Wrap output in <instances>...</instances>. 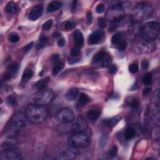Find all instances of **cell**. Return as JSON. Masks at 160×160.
<instances>
[{
	"mask_svg": "<svg viewBox=\"0 0 160 160\" xmlns=\"http://www.w3.org/2000/svg\"><path fill=\"white\" fill-rule=\"evenodd\" d=\"M153 12V7L148 3H140L134 9V16L140 19L146 18L151 15Z\"/></svg>",
	"mask_w": 160,
	"mask_h": 160,
	"instance_id": "6",
	"label": "cell"
},
{
	"mask_svg": "<svg viewBox=\"0 0 160 160\" xmlns=\"http://www.w3.org/2000/svg\"><path fill=\"white\" fill-rule=\"evenodd\" d=\"M118 147L116 146V145H114L111 148V149L109 150L108 151V156L110 158H114L116 156V154L118 153Z\"/></svg>",
	"mask_w": 160,
	"mask_h": 160,
	"instance_id": "32",
	"label": "cell"
},
{
	"mask_svg": "<svg viewBox=\"0 0 160 160\" xmlns=\"http://www.w3.org/2000/svg\"><path fill=\"white\" fill-rule=\"evenodd\" d=\"M62 3L58 1H53L50 2L47 6V11L48 13H53L58 11L62 6Z\"/></svg>",
	"mask_w": 160,
	"mask_h": 160,
	"instance_id": "16",
	"label": "cell"
},
{
	"mask_svg": "<svg viewBox=\"0 0 160 160\" xmlns=\"http://www.w3.org/2000/svg\"><path fill=\"white\" fill-rule=\"evenodd\" d=\"M27 120L32 123H40L45 121L48 114V110L45 106L31 104L28 105L25 111Z\"/></svg>",
	"mask_w": 160,
	"mask_h": 160,
	"instance_id": "1",
	"label": "cell"
},
{
	"mask_svg": "<svg viewBox=\"0 0 160 160\" xmlns=\"http://www.w3.org/2000/svg\"><path fill=\"white\" fill-rule=\"evenodd\" d=\"M59 55H54L52 56V61H55V62H57L58 60H59Z\"/></svg>",
	"mask_w": 160,
	"mask_h": 160,
	"instance_id": "47",
	"label": "cell"
},
{
	"mask_svg": "<svg viewBox=\"0 0 160 160\" xmlns=\"http://www.w3.org/2000/svg\"><path fill=\"white\" fill-rule=\"evenodd\" d=\"M88 128V124L83 118H78L72 124L71 132L73 134L85 133Z\"/></svg>",
	"mask_w": 160,
	"mask_h": 160,
	"instance_id": "9",
	"label": "cell"
},
{
	"mask_svg": "<svg viewBox=\"0 0 160 160\" xmlns=\"http://www.w3.org/2000/svg\"><path fill=\"white\" fill-rule=\"evenodd\" d=\"M152 74L150 73H148L146 75H144L143 79V83L146 85H151L152 82Z\"/></svg>",
	"mask_w": 160,
	"mask_h": 160,
	"instance_id": "30",
	"label": "cell"
},
{
	"mask_svg": "<svg viewBox=\"0 0 160 160\" xmlns=\"http://www.w3.org/2000/svg\"><path fill=\"white\" fill-rule=\"evenodd\" d=\"M80 49L81 48L77 47V46L74 47L71 51V55L72 56H77L78 55H79L80 53V51H81Z\"/></svg>",
	"mask_w": 160,
	"mask_h": 160,
	"instance_id": "36",
	"label": "cell"
},
{
	"mask_svg": "<svg viewBox=\"0 0 160 160\" xmlns=\"http://www.w3.org/2000/svg\"><path fill=\"white\" fill-rule=\"evenodd\" d=\"M17 143L16 140L13 139L12 137H9L8 139L5 140L2 144H1V151H3V150H6V149H13V148H17Z\"/></svg>",
	"mask_w": 160,
	"mask_h": 160,
	"instance_id": "14",
	"label": "cell"
},
{
	"mask_svg": "<svg viewBox=\"0 0 160 160\" xmlns=\"http://www.w3.org/2000/svg\"><path fill=\"white\" fill-rule=\"evenodd\" d=\"M33 75V71L31 70H26L23 72L21 78V81L23 83H26L28 80H30Z\"/></svg>",
	"mask_w": 160,
	"mask_h": 160,
	"instance_id": "22",
	"label": "cell"
},
{
	"mask_svg": "<svg viewBox=\"0 0 160 160\" xmlns=\"http://www.w3.org/2000/svg\"><path fill=\"white\" fill-rule=\"evenodd\" d=\"M6 101L7 103L9 105V106H14V104H15V98H14V96H9L7 99H6Z\"/></svg>",
	"mask_w": 160,
	"mask_h": 160,
	"instance_id": "37",
	"label": "cell"
},
{
	"mask_svg": "<svg viewBox=\"0 0 160 160\" xmlns=\"http://www.w3.org/2000/svg\"><path fill=\"white\" fill-rule=\"evenodd\" d=\"M105 55L106 53L103 51H100L98 53H96L93 57V60H92L93 62L94 63H97L103 60V58Z\"/></svg>",
	"mask_w": 160,
	"mask_h": 160,
	"instance_id": "25",
	"label": "cell"
},
{
	"mask_svg": "<svg viewBox=\"0 0 160 160\" xmlns=\"http://www.w3.org/2000/svg\"><path fill=\"white\" fill-rule=\"evenodd\" d=\"M98 25L100 26V27L101 28H105L106 27V25H107V24H106V19L103 18H99L98 19Z\"/></svg>",
	"mask_w": 160,
	"mask_h": 160,
	"instance_id": "39",
	"label": "cell"
},
{
	"mask_svg": "<svg viewBox=\"0 0 160 160\" xmlns=\"http://www.w3.org/2000/svg\"><path fill=\"white\" fill-rule=\"evenodd\" d=\"M129 105L132 108L137 109L138 108V106H139V101L137 99H133L132 101H130Z\"/></svg>",
	"mask_w": 160,
	"mask_h": 160,
	"instance_id": "38",
	"label": "cell"
},
{
	"mask_svg": "<svg viewBox=\"0 0 160 160\" xmlns=\"http://www.w3.org/2000/svg\"><path fill=\"white\" fill-rule=\"evenodd\" d=\"M73 148L71 147L70 148L63 149L58 152L57 154L56 159L58 160H70L74 159L76 156V153Z\"/></svg>",
	"mask_w": 160,
	"mask_h": 160,
	"instance_id": "10",
	"label": "cell"
},
{
	"mask_svg": "<svg viewBox=\"0 0 160 160\" xmlns=\"http://www.w3.org/2000/svg\"><path fill=\"white\" fill-rule=\"evenodd\" d=\"M151 91V88L150 87H146L143 89V96H147L148 95Z\"/></svg>",
	"mask_w": 160,
	"mask_h": 160,
	"instance_id": "45",
	"label": "cell"
},
{
	"mask_svg": "<svg viewBox=\"0 0 160 160\" xmlns=\"http://www.w3.org/2000/svg\"><path fill=\"white\" fill-rule=\"evenodd\" d=\"M48 40V39L46 36H45V35H41L40 36V39H39V41L37 44L36 48L38 49H41V48H44L46 45Z\"/></svg>",
	"mask_w": 160,
	"mask_h": 160,
	"instance_id": "23",
	"label": "cell"
},
{
	"mask_svg": "<svg viewBox=\"0 0 160 160\" xmlns=\"http://www.w3.org/2000/svg\"><path fill=\"white\" fill-rule=\"evenodd\" d=\"M124 135V138L127 139H128V140L131 139L134 137L135 131L133 128L129 127V128L126 129Z\"/></svg>",
	"mask_w": 160,
	"mask_h": 160,
	"instance_id": "24",
	"label": "cell"
},
{
	"mask_svg": "<svg viewBox=\"0 0 160 160\" xmlns=\"http://www.w3.org/2000/svg\"><path fill=\"white\" fill-rule=\"evenodd\" d=\"M100 115V111L99 110L91 109L87 112L86 116L91 121H95L99 118Z\"/></svg>",
	"mask_w": 160,
	"mask_h": 160,
	"instance_id": "17",
	"label": "cell"
},
{
	"mask_svg": "<svg viewBox=\"0 0 160 160\" xmlns=\"http://www.w3.org/2000/svg\"><path fill=\"white\" fill-rule=\"evenodd\" d=\"M6 10L8 13H10V14L16 13L17 10V7H16V4L12 1L9 2L6 5Z\"/></svg>",
	"mask_w": 160,
	"mask_h": 160,
	"instance_id": "27",
	"label": "cell"
},
{
	"mask_svg": "<svg viewBox=\"0 0 160 160\" xmlns=\"http://www.w3.org/2000/svg\"><path fill=\"white\" fill-rule=\"evenodd\" d=\"M76 26V23L73 21H66L64 25V30L66 31H70L74 29Z\"/></svg>",
	"mask_w": 160,
	"mask_h": 160,
	"instance_id": "31",
	"label": "cell"
},
{
	"mask_svg": "<svg viewBox=\"0 0 160 160\" xmlns=\"http://www.w3.org/2000/svg\"><path fill=\"white\" fill-rule=\"evenodd\" d=\"M121 39H122V35L120 34H115L113 36L112 39H111V42H112L113 45L119 44Z\"/></svg>",
	"mask_w": 160,
	"mask_h": 160,
	"instance_id": "33",
	"label": "cell"
},
{
	"mask_svg": "<svg viewBox=\"0 0 160 160\" xmlns=\"http://www.w3.org/2000/svg\"><path fill=\"white\" fill-rule=\"evenodd\" d=\"M76 3H77V1H75L73 2V3H72V9H75V8L76 7Z\"/></svg>",
	"mask_w": 160,
	"mask_h": 160,
	"instance_id": "49",
	"label": "cell"
},
{
	"mask_svg": "<svg viewBox=\"0 0 160 160\" xmlns=\"http://www.w3.org/2000/svg\"><path fill=\"white\" fill-rule=\"evenodd\" d=\"M8 40L13 43H17L19 40V36L17 33H12L8 36Z\"/></svg>",
	"mask_w": 160,
	"mask_h": 160,
	"instance_id": "29",
	"label": "cell"
},
{
	"mask_svg": "<svg viewBox=\"0 0 160 160\" xmlns=\"http://www.w3.org/2000/svg\"><path fill=\"white\" fill-rule=\"evenodd\" d=\"M90 138L85 133L73 134L68 139V144L73 148H82L89 144Z\"/></svg>",
	"mask_w": 160,
	"mask_h": 160,
	"instance_id": "5",
	"label": "cell"
},
{
	"mask_svg": "<svg viewBox=\"0 0 160 160\" xmlns=\"http://www.w3.org/2000/svg\"><path fill=\"white\" fill-rule=\"evenodd\" d=\"M111 63H112V58H111V56L106 54L103 57V60H101V66L103 67L109 66L111 65Z\"/></svg>",
	"mask_w": 160,
	"mask_h": 160,
	"instance_id": "26",
	"label": "cell"
},
{
	"mask_svg": "<svg viewBox=\"0 0 160 160\" xmlns=\"http://www.w3.org/2000/svg\"><path fill=\"white\" fill-rule=\"evenodd\" d=\"M73 38L76 46L81 48L84 45V37L80 30H76L73 33Z\"/></svg>",
	"mask_w": 160,
	"mask_h": 160,
	"instance_id": "15",
	"label": "cell"
},
{
	"mask_svg": "<svg viewBox=\"0 0 160 160\" xmlns=\"http://www.w3.org/2000/svg\"><path fill=\"white\" fill-rule=\"evenodd\" d=\"M142 66L144 70H147L149 67V62L147 60H143L142 62Z\"/></svg>",
	"mask_w": 160,
	"mask_h": 160,
	"instance_id": "44",
	"label": "cell"
},
{
	"mask_svg": "<svg viewBox=\"0 0 160 160\" xmlns=\"http://www.w3.org/2000/svg\"><path fill=\"white\" fill-rule=\"evenodd\" d=\"M43 11V7L41 4H38L34 6L29 14L28 18L31 21H36L41 16Z\"/></svg>",
	"mask_w": 160,
	"mask_h": 160,
	"instance_id": "12",
	"label": "cell"
},
{
	"mask_svg": "<svg viewBox=\"0 0 160 160\" xmlns=\"http://www.w3.org/2000/svg\"><path fill=\"white\" fill-rule=\"evenodd\" d=\"M78 94H79V90L76 88H73L68 91L66 96L69 100L73 101L77 98Z\"/></svg>",
	"mask_w": 160,
	"mask_h": 160,
	"instance_id": "19",
	"label": "cell"
},
{
	"mask_svg": "<svg viewBox=\"0 0 160 160\" xmlns=\"http://www.w3.org/2000/svg\"><path fill=\"white\" fill-rule=\"evenodd\" d=\"M127 47V43L124 41H122L119 42L118 45V50L119 51H124Z\"/></svg>",
	"mask_w": 160,
	"mask_h": 160,
	"instance_id": "40",
	"label": "cell"
},
{
	"mask_svg": "<svg viewBox=\"0 0 160 160\" xmlns=\"http://www.w3.org/2000/svg\"><path fill=\"white\" fill-rule=\"evenodd\" d=\"M139 67L137 63H133L131 64L129 66V70L132 73H135L138 71Z\"/></svg>",
	"mask_w": 160,
	"mask_h": 160,
	"instance_id": "35",
	"label": "cell"
},
{
	"mask_svg": "<svg viewBox=\"0 0 160 160\" xmlns=\"http://www.w3.org/2000/svg\"><path fill=\"white\" fill-rule=\"evenodd\" d=\"M90 101V97L84 93H81L80 95L78 101V105L79 106H83Z\"/></svg>",
	"mask_w": 160,
	"mask_h": 160,
	"instance_id": "20",
	"label": "cell"
},
{
	"mask_svg": "<svg viewBox=\"0 0 160 160\" xmlns=\"http://www.w3.org/2000/svg\"><path fill=\"white\" fill-rule=\"evenodd\" d=\"M65 67V64L62 62H58L56 64V65L54 66L53 69V74L54 75H57L58 73L60 72L63 68Z\"/></svg>",
	"mask_w": 160,
	"mask_h": 160,
	"instance_id": "28",
	"label": "cell"
},
{
	"mask_svg": "<svg viewBox=\"0 0 160 160\" xmlns=\"http://www.w3.org/2000/svg\"><path fill=\"white\" fill-rule=\"evenodd\" d=\"M26 119L25 114L21 113L14 114L9 122L8 132L11 135L18 132L26 127Z\"/></svg>",
	"mask_w": 160,
	"mask_h": 160,
	"instance_id": "3",
	"label": "cell"
},
{
	"mask_svg": "<svg viewBox=\"0 0 160 160\" xmlns=\"http://www.w3.org/2000/svg\"><path fill=\"white\" fill-rule=\"evenodd\" d=\"M118 70V68L117 67H116V66L115 65H111L109 67V69H108V71H109V73L111 74H114L116 73V71H117Z\"/></svg>",
	"mask_w": 160,
	"mask_h": 160,
	"instance_id": "43",
	"label": "cell"
},
{
	"mask_svg": "<svg viewBox=\"0 0 160 160\" xmlns=\"http://www.w3.org/2000/svg\"><path fill=\"white\" fill-rule=\"evenodd\" d=\"M53 20L52 19H48L47 21H46L44 24H43L42 26V29L43 30L45 31H47L48 30H50V29L52 27L53 25Z\"/></svg>",
	"mask_w": 160,
	"mask_h": 160,
	"instance_id": "34",
	"label": "cell"
},
{
	"mask_svg": "<svg viewBox=\"0 0 160 160\" xmlns=\"http://www.w3.org/2000/svg\"><path fill=\"white\" fill-rule=\"evenodd\" d=\"M87 19H88V20L89 22H91L92 20V13L91 11H88L87 13Z\"/></svg>",
	"mask_w": 160,
	"mask_h": 160,
	"instance_id": "48",
	"label": "cell"
},
{
	"mask_svg": "<svg viewBox=\"0 0 160 160\" xmlns=\"http://www.w3.org/2000/svg\"><path fill=\"white\" fill-rule=\"evenodd\" d=\"M96 10L97 13H100V14L103 13L105 11V6H104V4H102V3L99 4L97 6Z\"/></svg>",
	"mask_w": 160,
	"mask_h": 160,
	"instance_id": "41",
	"label": "cell"
},
{
	"mask_svg": "<svg viewBox=\"0 0 160 160\" xmlns=\"http://www.w3.org/2000/svg\"><path fill=\"white\" fill-rule=\"evenodd\" d=\"M54 92L50 90H43L38 91L32 97L33 104L46 106L50 103L55 98Z\"/></svg>",
	"mask_w": 160,
	"mask_h": 160,
	"instance_id": "4",
	"label": "cell"
},
{
	"mask_svg": "<svg viewBox=\"0 0 160 160\" xmlns=\"http://www.w3.org/2000/svg\"><path fill=\"white\" fill-rule=\"evenodd\" d=\"M19 68V65L17 63H13L9 65L7 69V71L4 73L3 77L4 80H9L11 78L15 76L17 73Z\"/></svg>",
	"mask_w": 160,
	"mask_h": 160,
	"instance_id": "13",
	"label": "cell"
},
{
	"mask_svg": "<svg viewBox=\"0 0 160 160\" xmlns=\"http://www.w3.org/2000/svg\"><path fill=\"white\" fill-rule=\"evenodd\" d=\"M121 119H122V117H121L120 116H116L106 121V124L107 125L108 127L112 128L114 127L118 122H119Z\"/></svg>",
	"mask_w": 160,
	"mask_h": 160,
	"instance_id": "21",
	"label": "cell"
},
{
	"mask_svg": "<svg viewBox=\"0 0 160 160\" xmlns=\"http://www.w3.org/2000/svg\"><path fill=\"white\" fill-rule=\"evenodd\" d=\"M48 82H49V78H47L38 80L35 85V88L40 91L45 90V88L48 86Z\"/></svg>",
	"mask_w": 160,
	"mask_h": 160,
	"instance_id": "18",
	"label": "cell"
},
{
	"mask_svg": "<svg viewBox=\"0 0 160 160\" xmlns=\"http://www.w3.org/2000/svg\"><path fill=\"white\" fill-rule=\"evenodd\" d=\"M33 45H34L33 42H31L30 43H28L27 45H26L25 47H24L23 50L25 52H28L29 51H30L32 49Z\"/></svg>",
	"mask_w": 160,
	"mask_h": 160,
	"instance_id": "42",
	"label": "cell"
},
{
	"mask_svg": "<svg viewBox=\"0 0 160 160\" xmlns=\"http://www.w3.org/2000/svg\"><path fill=\"white\" fill-rule=\"evenodd\" d=\"M105 35L104 31L102 30H97L91 33L88 38V43L90 45H96L102 40Z\"/></svg>",
	"mask_w": 160,
	"mask_h": 160,
	"instance_id": "11",
	"label": "cell"
},
{
	"mask_svg": "<svg viewBox=\"0 0 160 160\" xmlns=\"http://www.w3.org/2000/svg\"><path fill=\"white\" fill-rule=\"evenodd\" d=\"M58 122L62 123H68L75 120V114L73 111L69 108H64L60 110L56 114Z\"/></svg>",
	"mask_w": 160,
	"mask_h": 160,
	"instance_id": "7",
	"label": "cell"
},
{
	"mask_svg": "<svg viewBox=\"0 0 160 160\" xmlns=\"http://www.w3.org/2000/svg\"><path fill=\"white\" fill-rule=\"evenodd\" d=\"M65 45V41L63 39H60V40H58V46L63 47V46H64Z\"/></svg>",
	"mask_w": 160,
	"mask_h": 160,
	"instance_id": "46",
	"label": "cell"
},
{
	"mask_svg": "<svg viewBox=\"0 0 160 160\" xmlns=\"http://www.w3.org/2000/svg\"><path fill=\"white\" fill-rule=\"evenodd\" d=\"M0 158L1 160L20 159L22 158V153L17 148L3 150L1 152Z\"/></svg>",
	"mask_w": 160,
	"mask_h": 160,
	"instance_id": "8",
	"label": "cell"
},
{
	"mask_svg": "<svg viewBox=\"0 0 160 160\" xmlns=\"http://www.w3.org/2000/svg\"><path fill=\"white\" fill-rule=\"evenodd\" d=\"M159 34V24L156 21H150L146 23L141 30L142 37L148 41L156 40Z\"/></svg>",
	"mask_w": 160,
	"mask_h": 160,
	"instance_id": "2",
	"label": "cell"
}]
</instances>
